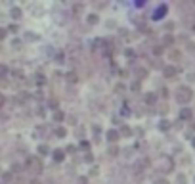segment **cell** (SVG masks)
<instances>
[{
  "label": "cell",
  "instance_id": "obj_1",
  "mask_svg": "<svg viewBox=\"0 0 195 184\" xmlns=\"http://www.w3.org/2000/svg\"><path fill=\"white\" fill-rule=\"evenodd\" d=\"M191 98H193L191 88H188V86H180V88H178V92H176V100L180 102V104H188Z\"/></svg>",
  "mask_w": 195,
  "mask_h": 184
},
{
  "label": "cell",
  "instance_id": "obj_2",
  "mask_svg": "<svg viewBox=\"0 0 195 184\" xmlns=\"http://www.w3.org/2000/svg\"><path fill=\"white\" fill-rule=\"evenodd\" d=\"M27 163H29V167H32V171H40V169H42V163H40L36 157H31Z\"/></svg>",
  "mask_w": 195,
  "mask_h": 184
},
{
  "label": "cell",
  "instance_id": "obj_3",
  "mask_svg": "<svg viewBox=\"0 0 195 184\" xmlns=\"http://www.w3.org/2000/svg\"><path fill=\"white\" fill-rule=\"evenodd\" d=\"M166 10H168V8H166L165 4H161V6L157 8V10H155V14H153V17H155V19H161V17H162V15H165V14H166Z\"/></svg>",
  "mask_w": 195,
  "mask_h": 184
},
{
  "label": "cell",
  "instance_id": "obj_4",
  "mask_svg": "<svg viewBox=\"0 0 195 184\" xmlns=\"http://www.w3.org/2000/svg\"><path fill=\"white\" fill-rule=\"evenodd\" d=\"M107 136H109L111 142H115V140L119 138V132H117V131H109V132H107Z\"/></svg>",
  "mask_w": 195,
  "mask_h": 184
},
{
  "label": "cell",
  "instance_id": "obj_5",
  "mask_svg": "<svg viewBox=\"0 0 195 184\" xmlns=\"http://www.w3.org/2000/svg\"><path fill=\"white\" fill-rule=\"evenodd\" d=\"M165 75L166 77H174L176 75V69L174 67H165Z\"/></svg>",
  "mask_w": 195,
  "mask_h": 184
},
{
  "label": "cell",
  "instance_id": "obj_6",
  "mask_svg": "<svg viewBox=\"0 0 195 184\" xmlns=\"http://www.w3.org/2000/svg\"><path fill=\"white\" fill-rule=\"evenodd\" d=\"M54 159H55V161H63V151H61V150L54 151Z\"/></svg>",
  "mask_w": 195,
  "mask_h": 184
},
{
  "label": "cell",
  "instance_id": "obj_7",
  "mask_svg": "<svg viewBox=\"0 0 195 184\" xmlns=\"http://www.w3.org/2000/svg\"><path fill=\"white\" fill-rule=\"evenodd\" d=\"M180 117H182V119H189V117H191V111H189V109H182Z\"/></svg>",
  "mask_w": 195,
  "mask_h": 184
},
{
  "label": "cell",
  "instance_id": "obj_8",
  "mask_svg": "<svg viewBox=\"0 0 195 184\" xmlns=\"http://www.w3.org/2000/svg\"><path fill=\"white\" fill-rule=\"evenodd\" d=\"M67 79H69V81H73V83H75V81H77V75H75V73H69V75H67Z\"/></svg>",
  "mask_w": 195,
  "mask_h": 184
},
{
  "label": "cell",
  "instance_id": "obj_9",
  "mask_svg": "<svg viewBox=\"0 0 195 184\" xmlns=\"http://www.w3.org/2000/svg\"><path fill=\"white\" fill-rule=\"evenodd\" d=\"M145 100H147V102H155V96H153V94H147V98H145Z\"/></svg>",
  "mask_w": 195,
  "mask_h": 184
},
{
  "label": "cell",
  "instance_id": "obj_10",
  "mask_svg": "<svg viewBox=\"0 0 195 184\" xmlns=\"http://www.w3.org/2000/svg\"><path fill=\"white\" fill-rule=\"evenodd\" d=\"M88 21H90V23H96V21H98V17H96V15H90V17H88Z\"/></svg>",
  "mask_w": 195,
  "mask_h": 184
},
{
  "label": "cell",
  "instance_id": "obj_11",
  "mask_svg": "<svg viewBox=\"0 0 195 184\" xmlns=\"http://www.w3.org/2000/svg\"><path fill=\"white\" fill-rule=\"evenodd\" d=\"M58 134H59V136H65L67 132H65V129H58Z\"/></svg>",
  "mask_w": 195,
  "mask_h": 184
},
{
  "label": "cell",
  "instance_id": "obj_12",
  "mask_svg": "<svg viewBox=\"0 0 195 184\" xmlns=\"http://www.w3.org/2000/svg\"><path fill=\"white\" fill-rule=\"evenodd\" d=\"M19 15H21V12L17 10V8H15V10H13V17H19Z\"/></svg>",
  "mask_w": 195,
  "mask_h": 184
},
{
  "label": "cell",
  "instance_id": "obj_13",
  "mask_svg": "<svg viewBox=\"0 0 195 184\" xmlns=\"http://www.w3.org/2000/svg\"><path fill=\"white\" fill-rule=\"evenodd\" d=\"M157 184H168V182H166V180H159Z\"/></svg>",
  "mask_w": 195,
  "mask_h": 184
},
{
  "label": "cell",
  "instance_id": "obj_14",
  "mask_svg": "<svg viewBox=\"0 0 195 184\" xmlns=\"http://www.w3.org/2000/svg\"><path fill=\"white\" fill-rule=\"evenodd\" d=\"M0 38H4V31L2 29H0Z\"/></svg>",
  "mask_w": 195,
  "mask_h": 184
},
{
  "label": "cell",
  "instance_id": "obj_15",
  "mask_svg": "<svg viewBox=\"0 0 195 184\" xmlns=\"http://www.w3.org/2000/svg\"><path fill=\"white\" fill-rule=\"evenodd\" d=\"M32 184H40V182H38V180H32Z\"/></svg>",
  "mask_w": 195,
  "mask_h": 184
},
{
  "label": "cell",
  "instance_id": "obj_16",
  "mask_svg": "<svg viewBox=\"0 0 195 184\" xmlns=\"http://www.w3.org/2000/svg\"><path fill=\"white\" fill-rule=\"evenodd\" d=\"M193 148H195V140H193Z\"/></svg>",
  "mask_w": 195,
  "mask_h": 184
},
{
  "label": "cell",
  "instance_id": "obj_17",
  "mask_svg": "<svg viewBox=\"0 0 195 184\" xmlns=\"http://www.w3.org/2000/svg\"><path fill=\"white\" fill-rule=\"evenodd\" d=\"M193 129H195V123H193Z\"/></svg>",
  "mask_w": 195,
  "mask_h": 184
}]
</instances>
